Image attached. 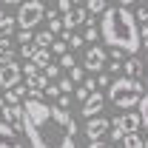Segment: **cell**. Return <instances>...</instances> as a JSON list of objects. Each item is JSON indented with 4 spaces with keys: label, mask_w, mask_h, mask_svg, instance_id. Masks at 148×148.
Listing matches in <instances>:
<instances>
[{
    "label": "cell",
    "mask_w": 148,
    "mask_h": 148,
    "mask_svg": "<svg viewBox=\"0 0 148 148\" xmlns=\"http://www.w3.org/2000/svg\"><path fill=\"white\" fill-rule=\"evenodd\" d=\"M60 66L71 71V69H74V66H77V63H74V57H71V54H63V57H60Z\"/></svg>",
    "instance_id": "31"
},
{
    "label": "cell",
    "mask_w": 148,
    "mask_h": 148,
    "mask_svg": "<svg viewBox=\"0 0 148 148\" xmlns=\"http://www.w3.org/2000/svg\"><path fill=\"white\" fill-rule=\"evenodd\" d=\"M32 63H34L37 69H46V66H51V51H46V49H37L34 57H32Z\"/></svg>",
    "instance_id": "12"
},
{
    "label": "cell",
    "mask_w": 148,
    "mask_h": 148,
    "mask_svg": "<svg viewBox=\"0 0 148 148\" xmlns=\"http://www.w3.org/2000/svg\"><path fill=\"white\" fill-rule=\"evenodd\" d=\"M108 128H111V125H108L106 117H94V120L86 123V131H83V134L88 137V143H103V137L108 134Z\"/></svg>",
    "instance_id": "9"
},
{
    "label": "cell",
    "mask_w": 148,
    "mask_h": 148,
    "mask_svg": "<svg viewBox=\"0 0 148 148\" xmlns=\"http://www.w3.org/2000/svg\"><path fill=\"white\" fill-rule=\"evenodd\" d=\"M83 9H86V14H88V12H91V14H103V12L108 9V3H103V0H88Z\"/></svg>",
    "instance_id": "16"
},
{
    "label": "cell",
    "mask_w": 148,
    "mask_h": 148,
    "mask_svg": "<svg viewBox=\"0 0 148 148\" xmlns=\"http://www.w3.org/2000/svg\"><path fill=\"white\" fill-rule=\"evenodd\" d=\"M123 148H143V137L140 134H125L123 137Z\"/></svg>",
    "instance_id": "17"
},
{
    "label": "cell",
    "mask_w": 148,
    "mask_h": 148,
    "mask_svg": "<svg viewBox=\"0 0 148 148\" xmlns=\"http://www.w3.org/2000/svg\"><path fill=\"white\" fill-rule=\"evenodd\" d=\"M108 125L114 131H120L123 137H125V134H140V128H143L137 111H123V114H117L114 120H108Z\"/></svg>",
    "instance_id": "5"
},
{
    "label": "cell",
    "mask_w": 148,
    "mask_h": 148,
    "mask_svg": "<svg viewBox=\"0 0 148 148\" xmlns=\"http://www.w3.org/2000/svg\"><path fill=\"white\" fill-rule=\"evenodd\" d=\"M148 88L143 86V80H131V77H114L108 86V91H106V100L114 103L117 108H134V106H140V100H143V94Z\"/></svg>",
    "instance_id": "3"
},
{
    "label": "cell",
    "mask_w": 148,
    "mask_h": 148,
    "mask_svg": "<svg viewBox=\"0 0 148 148\" xmlns=\"http://www.w3.org/2000/svg\"><path fill=\"white\" fill-rule=\"evenodd\" d=\"M12 32H14V17H0V40L3 37H12Z\"/></svg>",
    "instance_id": "15"
},
{
    "label": "cell",
    "mask_w": 148,
    "mask_h": 148,
    "mask_svg": "<svg viewBox=\"0 0 148 148\" xmlns=\"http://www.w3.org/2000/svg\"><path fill=\"white\" fill-rule=\"evenodd\" d=\"M57 74H60V66H54V63H51V66H46V69H43V77H46V80H54Z\"/></svg>",
    "instance_id": "27"
},
{
    "label": "cell",
    "mask_w": 148,
    "mask_h": 148,
    "mask_svg": "<svg viewBox=\"0 0 148 148\" xmlns=\"http://www.w3.org/2000/svg\"><path fill=\"white\" fill-rule=\"evenodd\" d=\"M49 51H51V54H57V57H63V54H69V49H66V43H63V40H54V43H51V49H49Z\"/></svg>",
    "instance_id": "21"
},
{
    "label": "cell",
    "mask_w": 148,
    "mask_h": 148,
    "mask_svg": "<svg viewBox=\"0 0 148 148\" xmlns=\"http://www.w3.org/2000/svg\"><path fill=\"white\" fill-rule=\"evenodd\" d=\"M106 108V94L103 91H91L88 94V100L83 103V108H80V114L86 117V120H94V117H100V111Z\"/></svg>",
    "instance_id": "8"
},
{
    "label": "cell",
    "mask_w": 148,
    "mask_h": 148,
    "mask_svg": "<svg viewBox=\"0 0 148 148\" xmlns=\"http://www.w3.org/2000/svg\"><path fill=\"white\" fill-rule=\"evenodd\" d=\"M17 43H20V46H29V43H34V32H20V34H17Z\"/></svg>",
    "instance_id": "25"
},
{
    "label": "cell",
    "mask_w": 148,
    "mask_h": 148,
    "mask_svg": "<svg viewBox=\"0 0 148 148\" xmlns=\"http://www.w3.org/2000/svg\"><path fill=\"white\" fill-rule=\"evenodd\" d=\"M88 94H91V91H86L83 86H77V88H74V97H77L80 103H86V100H88Z\"/></svg>",
    "instance_id": "32"
},
{
    "label": "cell",
    "mask_w": 148,
    "mask_h": 148,
    "mask_svg": "<svg viewBox=\"0 0 148 148\" xmlns=\"http://www.w3.org/2000/svg\"><path fill=\"white\" fill-rule=\"evenodd\" d=\"M54 86H57V91H60V94H71V88H74V83L69 80V77H60Z\"/></svg>",
    "instance_id": "18"
},
{
    "label": "cell",
    "mask_w": 148,
    "mask_h": 148,
    "mask_svg": "<svg viewBox=\"0 0 148 148\" xmlns=\"http://www.w3.org/2000/svg\"><path fill=\"white\" fill-rule=\"evenodd\" d=\"M49 34H63V23H60V17L49 20Z\"/></svg>",
    "instance_id": "30"
},
{
    "label": "cell",
    "mask_w": 148,
    "mask_h": 148,
    "mask_svg": "<svg viewBox=\"0 0 148 148\" xmlns=\"http://www.w3.org/2000/svg\"><path fill=\"white\" fill-rule=\"evenodd\" d=\"M6 120V103H3V97H0V123Z\"/></svg>",
    "instance_id": "35"
},
{
    "label": "cell",
    "mask_w": 148,
    "mask_h": 148,
    "mask_svg": "<svg viewBox=\"0 0 148 148\" xmlns=\"http://www.w3.org/2000/svg\"><path fill=\"white\" fill-rule=\"evenodd\" d=\"M97 32L111 49H120L123 54L134 57L140 51V26L134 20V12L123 9V6H108L100 17Z\"/></svg>",
    "instance_id": "2"
},
{
    "label": "cell",
    "mask_w": 148,
    "mask_h": 148,
    "mask_svg": "<svg viewBox=\"0 0 148 148\" xmlns=\"http://www.w3.org/2000/svg\"><path fill=\"white\" fill-rule=\"evenodd\" d=\"M71 9H74V3H69V0H60V3L54 6V12H60V14H69Z\"/></svg>",
    "instance_id": "28"
},
{
    "label": "cell",
    "mask_w": 148,
    "mask_h": 148,
    "mask_svg": "<svg viewBox=\"0 0 148 148\" xmlns=\"http://www.w3.org/2000/svg\"><path fill=\"white\" fill-rule=\"evenodd\" d=\"M3 103L6 106H20V97L14 91H3Z\"/></svg>",
    "instance_id": "24"
},
{
    "label": "cell",
    "mask_w": 148,
    "mask_h": 148,
    "mask_svg": "<svg viewBox=\"0 0 148 148\" xmlns=\"http://www.w3.org/2000/svg\"><path fill=\"white\" fill-rule=\"evenodd\" d=\"M106 49L103 46H91L88 51H86V63L80 66L83 71H94V74H103V69H106Z\"/></svg>",
    "instance_id": "7"
},
{
    "label": "cell",
    "mask_w": 148,
    "mask_h": 148,
    "mask_svg": "<svg viewBox=\"0 0 148 148\" xmlns=\"http://www.w3.org/2000/svg\"><path fill=\"white\" fill-rule=\"evenodd\" d=\"M88 148H117V145H111V143H88Z\"/></svg>",
    "instance_id": "34"
},
{
    "label": "cell",
    "mask_w": 148,
    "mask_h": 148,
    "mask_svg": "<svg viewBox=\"0 0 148 148\" xmlns=\"http://www.w3.org/2000/svg\"><path fill=\"white\" fill-rule=\"evenodd\" d=\"M20 108L23 131L32 148H77V123L69 111H60L57 106H49L43 100H26Z\"/></svg>",
    "instance_id": "1"
},
{
    "label": "cell",
    "mask_w": 148,
    "mask_h": 148,
    "mask_svg": "<svg viewBox=\"0 0 148 148\" xmlns=\"http://www.w3.org/2000/svg\"><path fill=\"white\" fill-rule=\"evenodd\" d=\"M120 71H123V77H131V80H140V71H143V63H140L137 57H125V60H123V66H120Z\"/></svg>",
    "instance_id": "10"
},
{
    "label": "cell",
    "mask_w": 148,
    "mask_h": 148,
    "mask_svg": "<svg viewBox=\"0 0 148 148\" xmlns=\"http://www.w3.org/2000/svg\"><path fill=\"white\" fill-rule=\"evenodd\" d=\"M108 69H111V74H114V77H120V66H117V63H108Z\"/></svg>",
    "instance_id": "36"
},
{
    "label": "cell",
    "mask_w": 148,
    "mask_h": 148,
    "mask_svg": "<svg viewBox=\"0 0 148 148\" xmlns=\"http://www.w3.org/2000/svg\"><path fill=\"white\" fill-rule=\"evenodd\" d=\"M46 17V6L40 0H32V3H23L17 9V17H14V26H20L23 32H34V26Z\"/></svg>",
    "instance_id": "4"
},
{
    "label": "cell",
    "mask_w": 148,
    "mask_h": 148,
    "mask_svg": "<svg viewBox=\"0 0 148 148\" xmlns=\"http://www.w3.org/2000/svg\"><path fill=\"white\" fill-rule=\"evenodd\" d=\"M137 114H140V125H143V131L148 134V91L143 94V100H140V111H137Z\"/></svg>",
    "instance_id": "14"
},
{
    "label": "cell",
    "mask_w": 148,
    "mask_h": 148,
    "mask_svg": "<svg viewBox=\"0 0 148 148\" xmlns=\"http://www.w3.org/2000/svg\"><path fill=\"white\" fill-rule=\"evenodd\" d=\"M0 148H26L17 143V134L9 128L6 123H0Z\"/></svg>",
    "instance_id": "11"
},
{
    "label": "cell",
    "mask_w": 148,
    "mask_h": 148,
    "mask_svg": "<svg viewBox=\"0 0 148 148\" xmlns=\"http://www.w3.org/2000/svg\"><path fill=\"white\" fill-rule=\"evenodd\" d=\"M111 80H114L111 74H97V83H94V86H100V88H108Z\"/></svg>",
    "instance_id": "29"
},
{
    "label": "cell",
    "mask_w": 148,
    "mask_h": 148,
    "mask_svg": "<svg viewBox=\"0 0 148 148\" xmlns=\"http://www.w3.org/2000/svg\"><path fill=\"white\" fill-rule=\"evenodd\" d=\"M43 94H46V97H60V91H57V86H51V83H49V86L43 88Z\"/></svg>",
    "instance_id": "33"
},
{
    "label": "cell",
    "mask_w": 148,
    "mask_h": 148,
    "mask_svg": "<svg viewBox=\"0 0 148 148\" xmlns=\"http://www.w3.org/2000/svg\"><path fill=\"white\" fill-rule=\"evenodd\" d=\"M69 80H71V83H77V86H83V80H86V71H83L80 66H74L71 71H69Z\"/></svg>",
    "instance_id": "19"
},
{
    "label": "cell",
    "mask_w": 148,
    "mask_h": 148,
    "mask_svg": "<svg viewBox=\"0 0 148 148\" xmlns=\"http://www.w3.org/2000/svg\"><path fill=\"white\" fill-rule=\"evenodd\" d=\"M60 111H69V106H71V94H60L57 97V103H54Z\"/></svg>",
    "instance_id": "22"
},
{
    "label": "cell",
    "mask_w": 148,
    "mask_h": 148,
    "mask_svg": "<svg viewBox=\"0 0 148 148\" xmlns=\"http://www.w3.org/2000/svg\"><path fill=\"white\" fill-rule=\"evenodd\" d=\"M97 40H100L97 26H88V29H86V34H83V43H94V46H97Z\"/></svg>",
    "instance_id": "20"
},
{
    "label": "cell",
    "mask_w": 148,
    "mask_h": 148,
    "mask_svg": "<svg viewBox=\"0 0 148 148\" xmlns=\"http://www.w3.org/2000/svg\"><path fill=\"white\" fill-rule=\"evenodd\" d=\"M20 63L12 60V63H0V88L3 91H12L14 86H20Z\"/></svg>",
    "instance_id": "6"
},
{
    "label": "cell",
    "mask_w": 148,
    "mask_h": 148,
    "mask_svg": "<svg viewBox=\"0 0 148 148\" xmlns=\"http://www.w3.org/2000/svg\"><path fill=\"white\" fill-rule=\"evenodd\" d=\"M143 148H148V140H143Z\"/></svg>",
    "instance_id": "37"
},
{
    "label": "cell",
    "mask_w": 148,
    "mask_h": 148,
    "mask_svg": "<svg viewBox=\"0 0 148 148\" xmlns=\"http://www.w3.org/2000/svg\"><path fill=\"white\" fill-rule=\"evenodd\" d=\"M51 43H54V34H49V32H37L34 34V49H51Z\"/></svg>",
    "instance_id": "13"
},
{
    "label": "cell",
    "mask_w": 148,
    "mask_h": 148,
    "mask_svg": "<svg viewBox=\"0 0 148 148\" xmlns=\"http://www.w3.org/2000/svg\"><path fill=\"white\" fill-rule=\"evenodd\" d=\"M80 46H83V37H80V34H71L69 40H66V49H71V51L80 49Z\"/></svg>",
    "instance_id": "26"
},
{
    "label": "cell",
    "mask_w": 148,
    "mask_h": 148,
    "mask_svg": "<svg viewBox=\"0 0 148 148\" xmlns=\"http://www.w3.org/2000/svg\"><path fill=\"white\" fill-rule=\"evenodd\" d=\"M37 71H40V69H37L34 63H26V66H20V74H23V77H26V80H29V77H34Z\"/></svg>",
    "instance_id": "23"
}]
</instances>
